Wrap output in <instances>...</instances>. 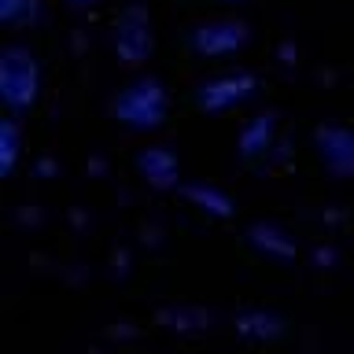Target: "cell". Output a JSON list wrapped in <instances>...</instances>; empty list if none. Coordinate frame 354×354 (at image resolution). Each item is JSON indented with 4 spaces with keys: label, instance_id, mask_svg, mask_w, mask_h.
Instances as JSON below:
<instances>
[{
    "label": "cell",
    "instance_id": "8fae6325",
    "mask_svg": "<svg viewBox=\"0 0 354 354\" xmlns=\"http://www.w3.org/2000/svg\"><path fill=\"white\" fill-rule=\"evenodd\" d=\"M74 4H93V0H74Z\"/></svg>",
    "mask_w": 354,
    "mask_h": 354
},
{
    "label": "cell",
    "instance_id": "277c9868",
    "mask_svg": "<svg viewBox=\"0 0 354 354\" xmlns=\"http://www.w3.org/2000/svg\"><path fill=\"white\" fill-rule=\"evenodd\" d=\"M254 93V74H225L214 82H203L196 88V104L207 111H225L232 104H240L243 96Z\"/></svg>",
    "mask_w": 354,
    "mask_h": 354
},
{
    "label": "cell",
    "instance_id": "3957f363",
    "mask_svg": "<svg viewBox=\"0 0 354 354\" xmlns=\"http://www.w3.org/2000/svg\"><path fill=\"white\" fill-rule=\"evenodd\" d=\"M115 52L118 59L133 66V63H144L151 55V30H148V11L144 8H126L118 15V26H115Z\"/></svg>",
    "mask_w": 354,
    "mask_h": 354
},
{
    "label": "cell",
    "instance_id": "52a82bcc",
    "mask_svg": "<svg viewBox=\"0 0 354 354\" xmlns=\"http://www.w3.org/2000/svg\"><path fill=\"white\" fill-rule=\"evenodd\" d=\"M270 133H273V115L254 118L251 126L243 129V137H240V155H243V159H254V155L270 144Z\"/></svg>",
    "mask_w": 354,
    "mask_h": 354
},
{
    "label": "cell",
    "instance_id": "7a4b0ae2",
    "mask_svg": "<svg viewBox=\"0 0 354 354\" xmlns=\"http://www.w3.org/2000/svg\"><path fill=\"white\" fill-rule=\"evenodd\" d=\"M0 96L8 107H26L37 96V63L22 48H4L0 59Z\"/></svg>",
    "mask_w": 354,
    "mask_h": 354
},
{
    "label": "cell",
    "instance_id": "30bf717a",
    "mask_svg": "<svg viewBox=\"0 0 354 354\" xmlns=\"http://www.w3.org/2000/svg\"><path fill=\"white\" fill-rule=\"evenodd\" d=\"M22 4H26V8H33V0H0V15H4L8 22H15Z\"/></svg>",
    "mask_w": 354,
    "mask_h": 354
},
{
    "label": "cell",
    "instance_id": "5b68a950",
    "mask_svg": "<svg viewBox=\"0 0 354 354\" xmlns=\"http://www.w3.org/2000/svg\"><path fill=\"white\" fill-rule=\"evenodd\" d=\"M248 41V26L236 19H221V22H207V26H199L192 33V44L203 55H225L232 48H240V44Z\"/></svg>",
    "mask_w": 354,
    "mask_h": 354
},
{
    "label": "cell",
    "instance_id": "9c48e42d",
    "mask_svg": "<svg viewBox=\"0 0 354 354\" xmlns=\"http://www.w3.org/2000/svg\"><path fill=\"white\" fill-rule=\"evenodd\" d=\"M15 144H19V137H15V122L4 118V170H11V162H15Z\"/></svg>",
    "mask_w": 354,
    "mask_h": 354
},
{
    "label": "cell",
    "instance_id": "6da1fadb",
    "mask_svg": "<svg viewBox=\"0 0 354 354\" xmlns=\"http://www.w3.org/2000/svg\"><path fill=\"white\" fill-rule=\"evenodd\" d=\"M115 118L126 122L133 129H155L166 118V93L155 77L133 82L129 88H122L115 96Z\"/></svg>",
    "mask_w": 354,
    "mask_h": 354
},
{
    "label": "cell",
    "instance_id": "8992f818",
    "mask_svg": "<svg viewBox=\"0 0 354 354\" xmlns=\"http://www.w3.org/2000/svg\"><path fill=\"white\" fill-rule=\"evenodd\" d=\"M137 166L144 170V177H148L151 185H159V188L177 181V155L170 148H148V151H140Z\"/></svg>",
    "mask_w": 354,
    "mask_h": 354
},
{
    "label": "cell",
    "instance_id": "ba28073f",
    "mask_svg": "<svg viewBox=\"0 0 354 354\" xmlns=\"http://www.w3.org/2000/svg\"><path fill=\"white\" fill-rule=\"evenodd\" d=\"M188 196L199 199V207H207V210H214V214H229L232 203L221 192H214V188H203V185H188Z\"/></svg>",
    "mask_w": 354,
    "mask_h": 354
}]
</instances>
